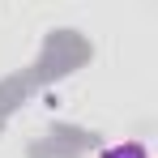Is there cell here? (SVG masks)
<instances>
[{"label": "cell", "instance_id": "cell-1", "mask_svg": "<svg viewBox=\"0 0 158 158\" xmlns=\"http://www.w3.org/2000/svg\"><path fill=\"white\" fill-rule=\"evenodd\" d=\"M103 158H145V150H141V145H115V150H107Z\"/></svg>", "mask_w": 158, "mask_h": 158}]
</instances>
